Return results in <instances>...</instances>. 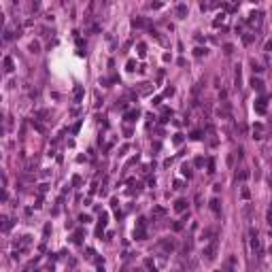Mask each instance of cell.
<instances>
[{
    "label": "cell",
    "mask_w": 272,
    "mask_h": 272,
    "mask_svg": "<svg viewBox=\"0 0 272 272\" xmlns=\"http://www.w3.org/2000/svg\"><path fill=\"white\" fill-rule=\"evenodd\" d=\"M147 219L145 217H140L138 221H136V230H134V238L136 240H147Z\"/></svg>",
    "instance_id": "6da1fadb"
},
{
    "label": "cell",
    "mask_w": 272,
    "mask_h": 272,
    "mask_svg": "<svg viewBox=\"0 0 272 272\" xmlns=\"http://www.w3.org/2000/svg\"><path fill=\"white\" fill-rule=\"evenodd\" d=\"M215 255H217V238H213L211 242L206 244V247L202 249V257L206 259V261H213L215 259Z\"/></svg>",
    "instance_id": "7a4b0ae2"
},
{
    "label": "cell",
    "mask_w": 272,
    "mask_h": 272,
    "mask_svg": "<svg viewBox=\"0 0 272 272\" xmlns=\"http://www.w3.org/2000/svg\"><path fill=\"white\" fill-rule=\"evenodd\" d=\"M253 108H255V113H257V115H266V113H268V98H266V96L257 98L255 104H253Z\"/></svg>",
    "instance_id": "3957f363"
},
{
    "label": "cell",
    "mask_w": 272,
    "mask_h": 272,
    "mask_svg": "<svg viewBox=\"0 0 272 272\" xmlns=\"http://www.w3.org/2000/svg\"><path fill=\"white\" fill-rule=\"evenodd\" d=\"M108 223V213H100V219H98V228H96V236H102V232Z\"/></svg>",
    "instance_id": "277c9868"
},
{
    "label": "cell",
    "mask_w": 272,
    "mask_h": 272,
    "mask_svg": "<svg viewBox=\"0 0 272 272\" xmlns=\"http://www.w3.org/2000/svg\"><path fill=\"white\" fill-rule=\"evenodd\" d=\"M138 117H140V111H138V108H130V111L123 113V119H125V121H136Z\"/></svg>",
    "instance_id": "5b68a950"
},
{
    "label": "cell",
    "mask_w": 272,
    "mask_h": 272,
    "mask_svg": "<svg viewBox=\"0 0 272 272\" xmlns=\"http://www.w3.org/2000/svg\"><path fill=\"white\" fill-rule=\"evenodd\" d=\"M174 13H177V17H181V19H183V17L189 13V6L187 4H183V2H181V4H177V9H174Z\"/></svg>",
    "instance_id": "8992f818"
},
{
    "label": "cell",
    "mask_w": 272,
    "mask_h": 272,
    "mask_svg": "<svg viewBox=\"0 0 272 272\" xmlns=\"http://www.w3.org/2000/svg\"><path fill=\"white\" fill-rule=\"evenodd\" d=\"M159 244H162V249H164L166 253H170V251H174V240H172V238H164V240H162Z\"/></svg>",
    "instance_id": "52a82bcc"
},
{
    "label": "cell",
    "mask_w": 272,
    "mask_h": 272,
    "mask_svg": "<svg viewBox=\"0 0 272 272\" xmlns=\"http://www.w3.org/2000/svg\"><path fill=\"white\" fill-rule=\"evenodd\" d=\"M151 92H153V83H140V87H138L140 96H149Z\"/></svg>",
    "instance_id": "ba28073f"
},
{
    "label": "cell",
    "mask_w": 272,
    "mask_h": 272,
    "mask_svg": "<svg viewBox=\"0 0 272 272\" xmlns=\"http://www.w3.org/2000/svg\"><path fill=\"white\" fill-rule=\"evenodd\" d=\"M174 211H177V213H185V211H187V200L179 198V200L174 202Z\"/></svg>",
    "instance_id": "9c48e42d"
},
{
    "label": "cell",
    "mask_w": 272,
    "mask_h": 272,
    "mask_svg": "<svg viewBox=\"0 0 272 272\" xmlns=\"http://www.w3.org/2000/svg\"><path fill=\"white\" fill-rule=\"evenodd\" d=\"M2 66H4V72H13V70H15L13 58H4V60H2Z\"/></svg>",
    "instance_id": "30bf717a"
},
{
    "label": "cell",
    "mask_w": 272,
    "mask_h": 272,
    "mask_svg": "<svg viewBox=\"0 0 272 272\" xmlns=\"http://www.w3.org/2000/svg\"><path fill=\"white\" fill-rule=\"evenodd\" d=\"M251 87H253V89H257V92H264V81L253 77V79H251Z\"/></svg>",
    "instance_id": "8fae6325"
},
{
    "label": "cell",
    "mask_w": 272,
    "mask_h": 272,
    "mask_svg": "<svg viewBox=\"0 0 272 272\" xmlns=\"http://www.w3.org/2000/svg\"><path fill=\"white\" fill-rule=\"evenodd\" d=\"M211 211H213L215 215H219V211H221V202H219V198H213V200H211Z\"/></svg>",
    "instance_id": "7c38bea8"
},
{
    "label": "cell",
    "mask_w": 272,
    "mask_h": 272,
    "mask_svg": "<svg viewBox=\"0 0 272 272\" xmlns=\"http://www.w3.org/2000/svg\"><path fill=\"white\" fill-rule=\"evenodd\" d=\"M206 172H208V174H215V157L206 159Z\"/></svg>",
    "instance_id": "4fadbf2b"
},
{
    "label": "cell",
    "mask_w": 272,
    "mask_h": 272,
    "mask_svg": "<svg viewBox=\"0 0 272 272\" xmlns=\"http://www.w3.org/2000/svg\"><path fill=\"white\" fill-rule=\"evenodd\" d=\"M234 266H236V257H228V261H225V270H228V272H232L234 270Z\"/></svg>",
    "instance_id": "5bb4252c"
},
{
    "label": "cell",
    "mask_w": 272,
    "mask_h": 272,
    "mask_svg": "<svg viewBox=\"0 0 272 272\" xmlns=\"http://www.w3.org/2000/svg\"><path fill=\"white\" fill-rule=\"evenodd\" d=\"M83 94H85V89H83V87H81V85H77V87H75V100L79 102V100H81V98H83Z\"/></svg>",
    "instance_id": "9a60e30c"
},
{
    "label": "cell",
    "mask_w": 272,
    "mask_h": 272,
    "mask_svg": "<svg viewBox=\"0 0 272 272\" xmlns=\"http://www.w3.org/2000/svg\"><path fill=\"white\" fill-rule=\"evenodd\" d=\"M136 47H138V56H140V58L147 56V45H145V43H138Z\"/></svg>",
    "instance_id": "2e32d148"
},
{
    "label": "cell",
    "mask_w": 272,
    "mask_h": 272,
    "mask_svg": "<svg viewBox=\"0 0 272 272\" xmlns=\"http://www.w3.org/2000/svg\"><path fill=\"white\" fill-rule=\"evenodd\" d=\"M153 215H155V217H164V215H166V208H162V206H153Z\"/></svg>",
    "instance_id": "e0dca14e"
},
{
    "label": "cell",
    "mask_w": 272,
    "mask_h": 272,
    "mask_svg": "<svg viewBox=\"0 0 272 272\" xmlns=\"http://www.w3.org/2000/svg\"><path fill=\"white\" fill-rule=\"evenodd\" d=\"M132 26H134V28H142V26H145V19H142V17H134V19H132Z\"/></svg>",
    "instance_id": "ac0fdd59"
},
{
    "label": "cell",
    "mask_w": 272,
    "mask_h": 272,
    "mask_svg": "<svg viewBox=\"0 0 272 272\" xmlns=\"http://www.w3.org/2000/svg\"><path fill=\"white\" fill-rule=\"evenodd\" d=\"M189 138L192 140H202V130H194L192 134H189Z\"/></svg>",
    "instance_id": "d6986e66"
},
{
    "label": "cell",
    "mask_w": 272,
    "mask_h": 272,
    "mask_svg": "<svg viewBox=\"0 0 272 272\" xmlns=\"http://www.w3.org/2000/svg\"><path fill=\"white\" fill-rule=\"evenodd\" d=\"M30 51H32V53H38V51H41V43H38V41H32V43H30Z\"/></svg>",
    "instance_id": "ffe728a7"
},
{
    "label": "cell",
    "mask_w": 272,
    "mask_h": 272,
    "mask_svg": "<svg viewBox=\"0 0 272 272\" xmlns=\"http://www.w3.org/2000/svg\"><path fill=\"white\" fill-rule=\"evenodd\" d=\"M181 170H183V177L192 179V166H189V164H183V168H181Z\"/></svg>",
    "instance_id": "44dd1931"
},
{
    "label": "cell",
    "mask_w": 272,
    "mask_h": 272,
    "mask_svg": "<svg viewBox=\"0 0 272 272\" xmlns=\"http://www.w3.org/2000/svg\"><path fill=\"white\" fill-rule=\"evenodd\" d=\"M223 53H225V56H232V53H234V45L225 43V45H223Z\"/></svg>",
    "instance_id": "7402d4cb"
},
{
    "label": "cell",
    "mask_w": 272,
    "mask_h": 272,
    "mask_svg": "<svg viewBox=\"0 0 272 272\" xmlns=\"http://www.w3.org/2000/svg\"><path fill=\"white\" fill-rule=\"evenodd\" d=\"M194 56H196V58L206 56V49H204V47H196V49H194Z\"/></svg>",
    "instance_id": "603a6c76"
},
{
    "label": "cell",
    "mask_w": 272,
    "mask_h": 272,
    "mask_svg": "<svg viewBox=\"0 0 272 272\" xmlns=\"http://www.w3.org/2000/svg\"><path fill=\"white\" fill-rule=\"evenodd\" d=\"M249 177H251V174H249V170H240L238 174H236V179H240V181H247Z\"/></svg>",
    "instance_id": "cb8c5ba5"
},
{
    "label": "cell",
    "mask_w": 272,
    "mask_h": 272,
    "mask_svg": "<svg viewBox=\"0 0 272 272\" xmlns=\"http://www.w3.org/2000/svg\"><path fill=\"white\" fill-rule=\"evenodd\" d=\"M253 41H255V36H253V34H244V36H242V43H244V45H251Z\"/></svg>",
    "instance_id": "d4e9b609"
},
{
    "label": "cell",
    "mask_w": 272,
    "mask_h": 272,
    "mask_svg": "<svg viewBox=\"0 0 272 272\" xmlns=\"http://www.w3.org/2000/svg\"><path fill=\"white\" fill-rule=\"evenodd\" d=\"M181 142H183V134H174V138H172V145H174V147H179Z\"/></svg>",
    "instance_id": "484cf974"
},
{
    "label": "cell",
    "mask_w": 272,
    "mask_h": 272,
    "mask_svg": "<svg viewBox=\"0 0 272 272\" xmlns=\"http://www.w3.org/2000/svg\"><path fill=\"white\" fill-rule=\"evenodd\" d=\"M81 238H83V230H79V232H75V236H72V242H81Z\"/></svg>",
    "instance_id": "4316f807"
},
{
    "label": "cell",
    "mask_w": 272,
    "mask_h": 272,
    "mask_svg": "<svg viewBox=\"0 0 272 272\" xmlns=\"http://www.w3.org/2000/svg\"><path fill=\"white\" fill-rule=\"evenodd\" d=\"M155 166V164H145V166H140V174H149V170Z\"/></svg>",
    "instance_id": "83f0119b"
},
{
    "label": "cell",
    "mask_w": 272,
    "mask_h": 272,
    "mask_svg": "<svg viewBox=\"0 0 272 272\" xmlns=\"http://www.w3.org/2000/svg\"><path fill=\"white\" fill-rule=\"evenodd\" d=\"M125 68H128L130 72H134V70H136V60H128V64H125Z\"/></svg>",
    "instance_id": "f1b7e54d"
},
{
    "label": "cell",
    "mask_w": 272,
    "mask_h": 272,
    "mask_svg": "<svg viewBox=\"0 0 272 272\" xmlns=\"http://www.w3.org/2000/svg\"><path fill=\"white\" fill-rule=\"evenodd\" d=\"M251 64H253V70H255V72H264V66H261L259 62H255V60H253Z\"/></svg>",
    "instance_id": "f546056e"
},
{
    "label": "cell",
    "mask_w": 272,
    "mask_h": 272,
    "mask_svg": "<svg viewBox=\"0 0 272 272\" xmlns=\"http://www.w3.org/2000/svg\"><path fill=\"white\" fill-rule=\"evenodd\" d=\"M223 21H225V15L221 13V15H217V19L213 21V26H215V28H217V26H219V23H223Z\"/></svg>",
    "instance_id": "4dcf8cb0"
},
{
    "label": "cell",
    "mask_w": 272,
    "mask_h": 272,
    "mask_svg": "<svg viewBox=\"0 0 272 272\" xmlns=\"http://www.w3.org/2000/svg\"><path fill=\"white\" fill-rule=\"evenodd\" d=\"M15 38V32L13 30H4V41H13Z\"/></svg>",
    "instance_id": "1f68e13d"
},
{
    "label": "cell",
    "mask_w": 272,
    "mask_h": 272,
    "mask_svg": "<svg viewBox=\"0 0 272 272\" xmlns=\"http://www.w3.org/2000/svg\"><path fill=\"white\" fill-rule=\"evenodd\" d=\"M172 230H174V232H181V230H183V221H174V223H172Z\"/></svg>",
    "instance_id": "d6a6232c"
},
{
    "label": "cell",
    "mask_w": 272,
    "mask_h": 272,
    "mask_svg": "<svg viewBox=\"0 0 272 272\" xmlns=\"http://www.w3.org/2000/svg\"><path fill=\"white\" fill-rule=\"evenodd\" d=\"M194 166H196V168H202V166H204V157H196V159H194Z\"/></svg>",
    "instance_id": "836d02e7"
},
{
    "label": "cell",
    "mask_w": 272,
    "mask_h": 272,
    "mask_svg": "<svg viewBox=\"0 0 272 272\" xmlns=\"http://www.w3.org/2000/svg\"><path fill=\"white\" fill-rule=\"evenodd\" d=\"M240 196L244 198V200H249V196H251V192H249L247 187H242V192H240Z\"/></svg>",
    "instance_id": "e575fe53"
},
{
    "label": "cell",
    "mask_w": 272,
    "mask_h": 272,
    "mask_svg": "<svg viewBox=\"0 0 272 272\" xmlns=\"http://www.w3.org/2000/svg\"><path fill=\"white\" fill-rule=\"evenodd\" d=\"M251 247H253V251H259V240L253 238V240H251Z\"/></svg>",
    "instance_id": "d590c367"
},
{
    "label": "cell",
    "mask_w": 272,
    "mask_h": 272,
    "mask_svg": "<svg viewBox=\"0 0 272 272\" xmlns=\"http://www.w3.org/2000/svg\"><path fill=\"white\" fill-rule=\"evenodd\" d=\"M47 189H49V185H47V183H41V185H38V194H45Z\"/></svg>",
    "instance_id": "8d00e7d4"
},
{
    "label": "cell",
    "mask_w": 272,
    "mask_h": 272,
    "mask_svg": "<svg viewBox=\"0 0 272 272\" xmlns=\"http://www.w3.org/2000/svg\"><path fill=\"white\" fill-rule=\"evenodd\" d=\"M79 221H81V223H87V221H92V217H89V215H81Z\"/></svg>",
    "instance_id": "74e56055"
},
{
    "label": "cell",
    "mask_w": 272,
    "mask_h": 272,
    "mask_svg": "<svg viewBox=\"0 0 272 272\" xmlns=\"http://www.w3.org/2000/svg\"><path fill=\"white\" fill-rule=\"evenodd\" d=\"M72 185H75V187H77V185H81V177H79V174L72 177Z\"/></svg>",
    "instance_id": "f35d334b"
},
{
    "label": "cell",
    "mask_w": 272,
    "mask_h": 272,
    "mask_svg": "<svg viewBox=\"0 0 272 272\" xmlns=\"http://www.w3.org/2000/svg\"><path fill=\"white\" fill-rule=\"evenodd\" d=\"M30 242H32V236H23V240H21V244H23V247H28Z\"/></svg>",
    "instance_id": "ab89813d"
},
{
    "label": "cell",
    "mask_w": 272,
    "mask_h": 272,
    "mask_svg": "<svg viewBox=\"0 0 272 272\" xmlns=\"http://www.w3.org/2000/svg\"><path fill=\"white\" fill-rule=\"evenodd\" d=\"M79 130H81V121H77L75 125H72V134H77Z\"/></svg>",
    "instance_id": "60d3db41"
},
{
    "label": "cell",
    "mask_w": 272,
    "mask_h": 272,
    "mask_svg": "<svg viewBox=\"0 0 272 272\" xmlns=\"http://www.w3.org/2000/svg\"><path fill=\"white\" fill-rule=\"evenodd\" d=\"M253 138H255V140H261V138H264V132H255V134H253Z\"/></svg>",
    "instance_id": "b9f144b4"
},
{
    "label": "cell",
    "mask_w": 272,
    "mask_h": 272,
    "mask_svg": "<svg viewBox=\"0 0 272 272\" xmlns=\"http://www.w3.org/2000/svg\"><path fill=\"white\" fill-rule=\"evenodd\" d=\"M174 94V87H166V92H164V96H172Z\"/></svg>",
    "instance_id": "7bdbcfd3"
},
{
    "label": "cell",
    "mask_w": 272,
    "mask_h": 272,
    "mask_svg": "<svg viewBox=\"0 0 272 272\" xmlns=\"http://www.w3.org/2000/svg\"><path fill=\"white\" fill-rule=\"evenodd\" d=\"M117 108H121V111H125V108H128V104H125V100H121L119 104H117Z\"/></svg>",
    "instance_id": "ee69618b"
},
{
    "label": "cell",
    "mask_w": 272,
    "mask_h": 272,
    "mask_svg": "<svg viewBox=\"0 0 272 272\" xmlns=\"http://www.w3.org/2000/svg\"><path fill=\"white\" fill-rule=\"evenodd\" d=\"M236 155H238V159H242V157H244V149H242V147L236 151Z\"/></svg>",
    "instance_id": "f6af8a7d"
},
{
    "label": "cell",
    "mask_w": 272,
    "mask_h": 272,
    "mask_svg": "<svg viewBox=\"0 0 272 272\" xmlns=\"http://www.w3.org/2000/svg\"><path fill=\"white\" fill-rule=\"evenodd\" d=\"M34 128H36V130H38V132H45V128H43V125H41L38 121H34Z\"/></svg>",
    "instance_id": "bcb514c9"
},
{
    "label": "cell",
    "mask_w": 272,
    "mask_h": 272,
    "mask_svg": "<svg viewBox=\"0 0 272 272\" xmlns=\"http://www.w3.org/2000/svg\"><path fill=\"white\" fill-rule=\"evenodd\" d=\"M0 200H2V202L6 200V192H4V189H2V192H0Z\"/></svg>",
    "instance_id": "7dc6e473"
},
{
    "label": "cell",
    "mask_w": 272,
    "mask_h": 272,
    "mask_svg": "<svg viewBox=\"0 0 272 272\" xmlns=\"http://www.w3.org/2000/svg\"><path fill=\"white\" fill-rule=\"evenodd\" d=\"M2 21H4V13H2V9H0V26H2Z\"/></svg>",
    "instance_id": "c3c4849f"
}]
</instances>
